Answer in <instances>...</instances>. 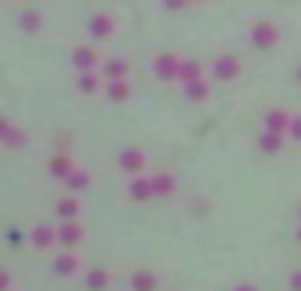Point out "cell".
Returning <instances> with one entry per match:
<instances>
[{
    "mask_svg": "<svg viewBox=\"0 0 301 291\" xmlns=\"http://www.w3.org/2000/svg\"><path fill=\"white\" fill-rule=\"evenodd\" d=\"M269 125H273V132H280V128H287V117H284V114H273Z\"/></svg>",
    "mask_w": 301,
    "mask_h": 291,
    "instance_id": "cell-1",
    "label": "cell"
},
{
    "mask_svg": "<svg viewBox=\"0 0 301 291\" xmlns=\"http://www.w3.org/2000/svg\"><path fill=\"white\" fill-rule=\"evenodd\" d=\"M291 288H294V291H301V270L294 274V277H291Z\"/></svg>",
    "mask_w": 301,
    "mask_h": 291,
    "instance_id": "cell-2",
    "label": "cell"
},
{
    "mask_svg": "<svg viewBox=\"0 0 301 291\" xmlns=\"http://www.w3.org/2000/svg\"><path fill=\"white\" fill-rule=\"evenodd\" d=\"M241 291H255V288H241Z\"/></svg>",
    "mask_w": 301,
    "mask_h": 291,
    "instance_id": "cell-4",
    "label": "cell"
},
{
    "mask_svg": "<svg viewBox=\"0 0 301 291\" xmlns=\"http://www.w3.org/2000/svg\"><path fill=\"white\" fill-rule=\"evenodd\" d=\"M294 139H301V121H294Z\"/></svg>",
    "mask_w": 301,
    "mask_h": 291,
    "instance_id": "cell-3",
    "label": "cell"
},
{
    "mask_svg": "<svg viewBox=\"0 0 301 291\" xmlns=\"http://www.w3.org/2000/svg\"><path fill=\"white\" fill-rule=\"evenodd\" d=\"M298 238H301V231H298Z\"/></svg>",
    "mask_w": 301,
    "mask_h": 291,
    "instance_id": "cell-5",
    "label": "cell"
}]
</instances>
